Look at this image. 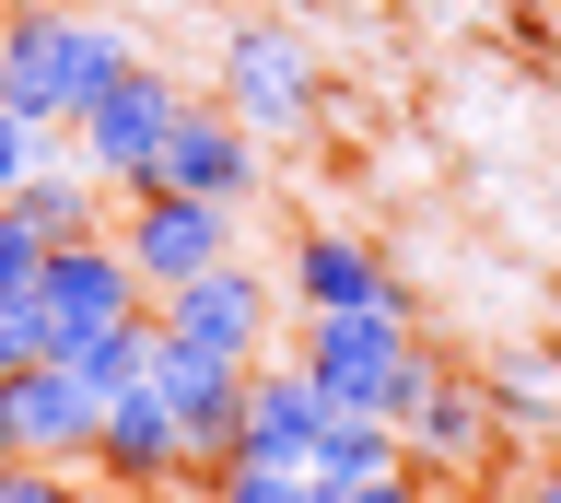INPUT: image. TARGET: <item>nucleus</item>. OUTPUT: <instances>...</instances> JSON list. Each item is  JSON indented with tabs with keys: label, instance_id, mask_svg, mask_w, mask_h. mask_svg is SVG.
Returning a JSON list of instances; mask_svg holds the SVG:
<instances>
[{
	"label": "nucleus",
	"instance_id": "f257e3e1",
	"mask_svg": "<svg viewBox=\"0 0 561 503\" xmlns=\"http://www.w3.org/2000/svg\"><path fill=\"white\" fill-rule=\"evenodd\" d=\"M129 59H140L129 24H105V12H70V0H12L0 12V106H24L35 129H70Z\"/></svg>",
	"mask_w": 561,
	"mask_h": 503
},
{
	"label": "nucleus",
	"instance_id": "f03ea898",
	"mask_svg": "<svg viewBox=\"0 0 561 503\" xmlns=\"http://www.w3.org/2000/svg\"><path fill=\"white\" fill-rule=\"evenodd\" d=\"M293 363L316 375V398H328V410H363V422H398V410L421 398V375H433V352H421L410 305H351V317H305Z\"/></svg>",
	"mask_w": 561,
	"mask_h": 503
},
{
	"label": "nucleus",
	"instance_id": "7ed1b4c3",
	"mask_svg": "<svg viewBox=\"0 0 561 503\" xmlns=\"http://www.w3.org/2000/svg\"><path fill=\"white\" fill-rule=\"evenodd\" d=\"M175 106H187V82H175L164 59H129V71H117V82L94 94V106H82V117L59 129V141H70V152H82V164L105 176V199H129V187H152V164H164Z\"/></svg>",
	"mask_w": 561,
	"mask_h": 503
},
{
	"label": "nucleus",
	"instance_id": "20e7f679",
	"mask_svg": "<svg viewBox=\"0 0 561 503\" xmlns=\"http://www.w3.org/2000/svg\"><path fill=\"white\" fill-rule=\"evenodd\" d=\"M35 317H47V352H82L105 328L152 317V293H140V270L117 258V235H70V247L35 258Z\"/></svg>",
	"mask_w": 561,
	"mask_h": 503
},
{
	"label": "nucleus",
	"instance_id": "39448f33",
	"mask_svg": "<svg viewBox=\"0 0 561 503\" xmlns=\"http://www.w3.org/2000/svg\"><path fill=\"white\" fill-rule=\"evenodd\" d=\"M105 235H117V258L140 270V293H175V282H199V270L234 258V212H222V199H187V187H129Z\"/></svg>",
	"mask_w": 561,
	"mask_h": 503
},
{
	"label": "nucleus",
	"instance_id": "423d86ee",
	"mask_svg": "<svg viewBox=\"0 0 561 503\" xmlns=\"http://www.w3.org/2000/svg\"><path fill=\"white\" fill-rule=\"evenodd\" d=\"M491 445H503L491 387H480V375H456V363H433V375H421V398L398 410V457H410L433 492H468V480L491 468Z\"/></svg>",
	"mask_w": 561,
	"mask_h": 503
},
{
	"label": "nucleus",
	"instance_id": "0eeeda50",
	"mask_svg": "<svg viewBox=\"0 0 561 503\" xmlns=\"http://www.w3.org/2000/svg\"><path fill=\"white\" fill-rule=\"evenodd\" d=\"M152 328H164V340H187V352H222V363H270L280 293H270V270L222 258V270H199V282L152 293Z\"/></svg>",
	"mask_w": 561,
	"mask_h": 503
},
{
	"label": "nucleus",
	"instance_id": "6e6552de",
	"mask_svg": "<svg viewBox=\"0 0 561 503\" xmlns=\"http://www.w3.org/2000/svg\"><path fill=\"white\" fill-rule=\"evenodd\" d=\"M222 106H234L257 141H293L316 117V47L293 36V24H270V12L234 24V36H222Z\"/></svg>",
	"mask_w": 561,
	"mask_h": 503
},
{
	"label": "nucleus",
	"instance_id": "1a4fd4ad",
	"mask_svg": "<svg viewBox=\"0 0 561 503\" xmlns=\"http://www.w3.org/2000/svg\"><path fill=\"white\" fill-rule=\"evenodd\" d=\"M0 422H12V457H47V468H94V422L105 398L82 387V363L70 352H35L0 375Z\"/></svg>",
	"mask_w": 561,
	"mask_h": 503
},
{
	"label": "nucleus",
	"instance_id": "9d476101",
	"mask_svg": "<svg viewBox=\"0 0 561 503\" xmlns=\"http://www.w3.org/2000/svg\"><path fill=\"white\" fill-rule=\"evenodd\" d=\"M94 480H105V492H129V503H164V492L199 480V468H187V433H175V410H164L152 375L105 398V422H94Z\"/></svg>",
	"mask_w": 561,
	"mask_h": 503
},
{
	"label": "nucleus",
	"instance_id": "9b49d317",
	"mask_svg": "<svg viewBox=\"0 0 561 503\" xmlns=\"http://www.w3.org/2000/svg\"><path fill=\"white\" fill-rule=\"evenodd\" d=\"M257 164H270V141L245 129L222 94H187L164 129V164H152V187H187V199H222V212H245L257 199Z\"/></svg>",
	"mask_w": 561,
	"mask_h": 503
},
{
	"label": "nucleus",
	"instance_id": "f8f14e48",
	"mask_svg": "<svg viewBox=\"0 0 561 503\" xmlns=\"http://www.w3.org/2000/svg\"><path fill=\"white\" fill-rule=\"evenodd\" d=\"M245 375L257 363H222V352H187V340H164L152 328V387H164V410H175V433H187V468H222L234 457V422H245Z\"/></svg>",
	"mask_w": 561,
	"mask_h": 503
},
{
	"label": "nucleus",
	"instance_id": "ddd939ff",
	"mask_svg": "<svg viewBox=\"0 0 561 503\" xmlns=\"http://www.w3.org/2000/svg\"><path fill=\"white\" fill-rule=\"evenodd\" d=\"M280 293H293L305 317H351V305H410V293L386 282L375 235H351V222H316L305 247L280 258Z\"/></svg>",
	"mask_w": 561,
	"mask_h": 503
},
{
	"label": "nucleus",
	"instance_id": "4468645a",
	"mask_svg": "<svg viewBox=\"0 0 561 503\" xmlns=\"http://www.w3.org/2000/svg\"><path fill=\"white\" fill-rule=\"evenodd\" d=\"M316 433H328V398H316V375H305L293 352L257 363V375H245L234 457H257V468H305V457H316Z\"/></svg>",
	"mask_w": 561,
	"mask_h": 503
},
{
	"label": "nucleus",
	"instance_id": "2eb2a0df",
	"mask_svg": "<svg viewBox=\"0 0 561 503\" xmlns=\"http://www.w3.org/2000/svg\"><path fill=\"white\" fill-rule=\"evenodd\" d=\"M12 212L35 222V235H47V247H70V235H105V222H117V199H105V176L94 164H82V152H47V164H35L24 187H12Z\"/></svg>",
	"mask_w": 561,
	"mask_h": 503
},
{
	"label": "nucleus",
	"instance_id": "dca6fc26",
	"mask_svg": "<svg viewBox=\"0 0 561 503\" xmlns=\"http://www.w3.org/2000/svg\"><path fill=\"white\" fill-rule=\"evenodd\" d=\"M386 468H398V422H363V410H328V433H316V457H305L316 503H328V492H351V480H386Z\"/></svg>",
	"mask_w": 561,
	"mask_h": 503
},
{
	"label": "nucleus",
	"instance_id": "f3484780",
	"mask_svg": "<svg viewBox=\"0 0 561 503\" xmlns=\"http://www.w3.org/2000/svg\"><path fill=\"white\" fill-rule=\"evenodd\" d=\"M550 410H561L550 363H503V375H491V422H503V433H550Z\"/></svg>",
	"mask_w": 561,
	"mask_h": 503
},
{
	"label": "nucleus",
	"instance_id": "a211bd4d",
	"mask_svg": "<svg viewBox=\"0 0 561 503\" xmlns=\"http://www.w3.org/2000/svg\"><path fill=\"white\" fill-rule=\"evenodd\" d=\"M199 492H210V503H316V480H305V468H257V457H222V468L199 480Z\"/></svg>",
	"mask_w": 561,
	"mask_h": 503
},
{
	"label": "nucleus",
	"instance_id": "6ab92c4d",
	"mask_svg": "<svg viewBox=\"0 0 561 503\" xmlns=\"http://www.w3.org/2000/svg\"><path fill=\"white\" fill-rule=\"evenodd\" d=\"M47 152H59V129H35L24 106H0V199H12V187H24L35 164H47Z\"/></svg>",
	"mask_w": 561,
	"mask_h": 503
},
{
	"label": "nucleus",
	"instance_id": "aec40b11",
	"mask_svg": "<svg viewBox=\"0 0 561 503\" xmlns=\"http://www.w3.org/2000/svg\"><path fill=\"white\" fill-rule=\"evenodd\" d=\"M0 503H82V468H47V457H0Z\"/></svg>",
	"mask_w": 561,
	"mask_h": 503
},
{
	"label": "nucleus",
	"instance_id": "412c9836",
	"mask_svg": "<svg viewBox=\"0 0 561 503\" xmlns=\"http://www.w3.org/2000/svg\"><path fill=\"white\" fill-rule=\"evenodd\" d=\"M35 258H47V235L0 199V305H12V293H35Z\"/></svg>",
	"mask_w": 561,
	"mask_h": 503
},
{
	"label": "nucleus",
	"instance_id": "4be33fe9",
	"mask_svg": "<svg viewBox=\"0 0 561 503\" xmlns=\"http://www.w3.org/2000/svg\"><path fill=\"white\" fill-rule=\"evenodd\" d=\"M328 503H445V492H433V480H421V468L398 457L386 480H351V492H328Z\"/></svg>",
	"mask_w": 561,
	"mask_h": 503
},
{
	"label": "nucleus",
	"instance_id": "5701e85b",
	"mask_svg": "<svg viewBox=\"0 0 561 503\" xmlns=\"http://www.w3.org/2000/svg\"><path fill=\"white\" fill-rule=\"evenodd\" d=\"M515 503H561V468H538V480H526V492Z\"/></svg>",
	"mask_w": 561,
	"mask_h": 503
},
{
	"label": "nucleus",
	"instance_id": "b1692460",
	"mask_svg": "<svg viewBox=\"0 0 561 503\" xmlns=\"http://www.w3.org/2000/svg\"><path fill=\"white\" fill-rule=\"evenodd\" d=\"M445 503H515V492H480V480H468V492H445Z\"/></svg>",
	"mask_w": 561,
	"mask_h": 503
},
{
	"label": "nucleus",
	"instance_id": "393cba45",
	"mask_svg": "<svg viewBox=\"0 0 561 503\" xmlns=\"http://www.w3.org/2000/svg\"><path fill=\"white\" fill-rule=\"evenodd\" d=\"M82 503H129V492H82Z\"/></svg>",
	"mask_w": 561,
	"mask_h": 503
},
{
	"label": "nucleus",
	"instance_id": "a878e982",
	"mask_svg": "<svg viewBox=\"0 0 561 503\" xmlns=\"http://www.w3.org/2000/svg\"><path fill=\"white\" fill-rule=\"evenodd\" d=\"M0 457H12V422H0Z\"/></svg>",
	"mask_w": 561,
	"mask_h": 503
}]
</instances>
